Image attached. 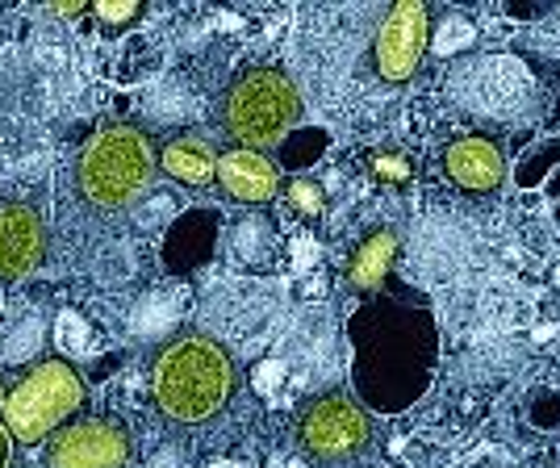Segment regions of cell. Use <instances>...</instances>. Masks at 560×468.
<instances>
[{
  "label": "cell",
  "instance_id": "5",
  "mask_svg": "<svg viewBox=\"0 0 560 468\" xmlns=\"http://www.w3.org/2000/svg\"><path fill=\"white\" fill-rule=\"evenodd\" d=\"M369 444H373V422L364 414V406L348 394L310 401L298 419V447L314 465H351Z\"/></svg>",
  "mask_w": 560,
  "mask_h": 468
},
{
  "label": "cell",
  "instance_id": "1",
  "mask_svg": "<svg viewBox=\"0 0 560 468\" xmlns=\"http://www.w3.org/2000/svg\"><path fill=\"white\" fill-rule=\"evenodd\" d=\"M234 394V360L210 335L185 330L176 339H167L155 351L151 364V398L160 406L167 422L197 426L222 414V406Z\"/></svg>",
  "mask_w": 560,
  "mask_h": 468
},
{
  "label": "cell",
  "instance_id": "3",
  "mask_svg": "<svg viewBox=\"0 0 560 468\" xmlns=\"http://www.w3.org/2000/svg\"><path fill=\"white\" fill-rule=\"evenodd\" d=\"M302 121V93L280 68H252L222 96V126L234 147L268 151Z\"/></svg>",
  "mask_w": 560,
  "mask_h": 468
},
{
  "label": "cell",
  "instance_id": "17",
  "mask_svg": "<svg viewBox=\"0 0 560 468\" xmlns=\"http://www.w3.org/2000/svg\"><path fill=\"white\" fill-rule=\"evenodd\" d=\"M9 444H13V435H9L4 422H0V468H9Z\"/></svg>",
  "mask_w": 560,
  "mask_h": 468
},
{
  "label": "cell",
  "instance_id": "12",
  "mask_svg": "<svg viewBox=\"0 0 560 468\" xmlns=\"http://www.w3.org/2000/svg\"><path fill=\"white\" fill-rule=\"evenodd\" d=\"M394 259H397V234L389 231V226H381V231H369L355 243L343 277H348V284L355 293H373V289H381V281L389 277Z\"/></svg>",
  "mask_w": 560,
  "mask_h": 468
},
{
  "label": "cell",
  "instance_id": "16",
  "mask_svg": "<svg viewBox=\"0 0 560 468\" xmlns=\"http://www.w3.org/2000/svg\"><path fill=\"white\" fill-rule=\"evenodd\" d=\"M80 9H84V4H75V0H59V4H47V13H55V17H80Z\"/></svg>",
  "mask_w": 560,
  "mask_h": 468
},
{
  "label": "cell",
  "instance_id": "4",
  "mask_svg": "<svg viewBox=\"0 0 560 468\" xmlns=\"http://www.w3.org/2000/svg\"><path fill=\"white\" fill-rule=\"evenodd\" d=\"M89 401L84 376L71 368L68 360H43L9 389L4 398V431L13 435V444H47L59 426H68L71 419H80Z\"/></svg>",
  "mask_w": 560,
  "mask_h": 468
},
{
  "label": "cell",
  "instance_id": "10",
  "mask_svg": "<svg viewBox=\"0 0 560 468\" xmlns=\"http://www.w3.org/2000/svg\"><path fill=\"white\" fill-rule=\"evenodd\" d=\"M444 172L465 192H493L506 180V160L486 134H465L444 151Z\"/></svg>",
  "mask_w": 560,
  "mask_h": 468
},
{
  "label": "cell",
  "instance_id": "15",
  "mask_svg": "<svg viewBox=\"0 0 560 468\" xmlns=\"http://www.w3.org/2000/svg\"><path fill=\"white\" fill-rule=\"evenodd\" d=\"M289 201H293L302 213H318L327 197H323V188L314 185L310 176H298V180H289Z\"/></svg>",
  "mask_w": 560,
  "mask_h": 468
},
{
  "label": "cell",
  "instance_id": "6",
  "mask_svg": "<svg viewBox=\"0 0 560 468\" xmlns=\"http://www.w3.org/2000/svg\"><path fill=\"white\" fill-rule=\"evenodd\" d=\"M427 38H431V13L427 4L401 0L394 4L373 34V71L385 84H406L415 80L427 55Z\"/></svg>",
  "mask_w": 560,
  "mask_h": 468
},
{
  "label": "cell",
  "instance_id": "13",
  "mask_svg": "<svg viewBox=\"0 0 560 468\" xmlns=\"http://www.w3.org/2000/svg\"><path fill=\"white\" fill-rule=\"evenodd\" d=\"M369 172H373L381 185H406V180L415 176V164H410V155L385 147V151H373V155H369Z\"/></svg>",
  "mask_w": 560,
  "mask_h": 468
},
{
  "label": "cell",
  "instance_id": "8",
  "mask_svg": "<svg viewBox=\"0 0 560 468\" xmlns=\"http://www.w3.org/2000/svg\"><path fill=\"white\" fill-rule=\"evenodd\" d=\"M47 256V222L25 201H0V281H25Z\"/></svg>",
  "mask_w": 560,
  "mask_h": 468
},
{
  "label": "cell",
  "instance_id": "2",
  "mask_svg": "<svg viewBox=\"0 0 560 468\" xmlns=\"http://www.w3.org/2000/svg\"><path fill=\"white\" fill-rule=\"evenodd\" d=\"M155 172H160L155 139L142 126L117 121L84 142L80 164H75V185L93 210L114 213L126 210L142 188L155 180Z\"/></svg>",
  "mask_w": 560,
  "mask_h": 468
},
{
  "label": "cell",
  "instance_id": "9",
  "mask_svg": "<svg viewBox=\"0 0 560 468\" xmlns=\"http://www.w3.org/2000/svg\"><path fill=\"white\" fill-rule=\"evenodd\" d=\"M218 185L231 192L234 201L247 206H268L277 197L280 176L277 164L264 151H247V147H226L218 155Z\"/></svg>",
  "mask_w": 560,
  "mask_h": 468
},
{
  "label": "cell",
  "instance_id": "7",
  "mask_svg": "<svg viewBox=\"0 0 560 468\" xmlns=\"http://www.w3.org/2000/svg\"><path fill=\"white\" fill-rule=\"evenodd\" d=\"M130 460V435L117 419L105 414H80L50 435L47 465L50 468H126Z\"/></svg>",
  "mask_w": 560,
  "mask_h": 468
},
{
  "label": "cell",
  "instance_id": "18",
  "mask_svg": "<svg viewBox=\"0 0 560 468\" xmlns=\"http://www.w3.org/2000/svg\"><path fill=\"white\" fill-rule=\"evenodd\" d=\"M4 398H9V394H4V385H0V414H4Z\"/></svg>",
  "mask_w": 560,
  "mask_h": 468
},
{
  "label": "cell",
  "instance_id": "11",
  "mask_svg": "<svg viewBox=\"0 0 560 468\" xmlns=\"http://www.w3.org/2000/svg\"><path fill=\"white\" fill-rule=\"evenodd\" d=\"M160 172L185 188H210L218 180V151L201 134H176L160 147Z\"/></svg>",
  "mask_w": 560,
  "mask_h": 468
},
{
  "label": "cell",
  "instance_id": "14",
  "mask_svg": "<svg viewBox=\"0 0 560 468\" xmlns=\"http://www.w3.org/2000/svg\"><path fill=\"white\" fill-rule=\"evenodd\" d=\"M93 13H96V22H105V25H130V22H139V13H142V4H135V0H101V4H93Z\"/></svg>",
  "mask_w": 560,
  "mask_h": 468
}]
</instances>
